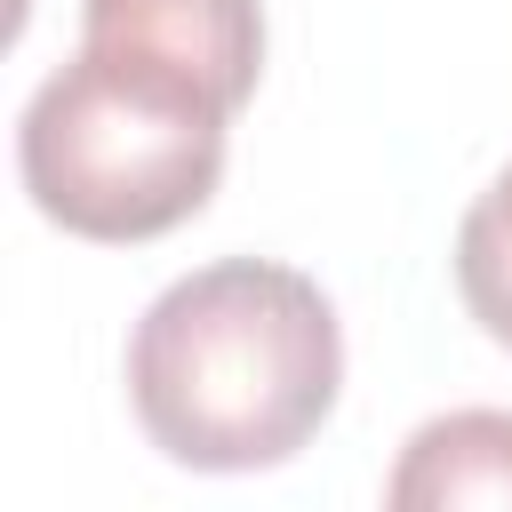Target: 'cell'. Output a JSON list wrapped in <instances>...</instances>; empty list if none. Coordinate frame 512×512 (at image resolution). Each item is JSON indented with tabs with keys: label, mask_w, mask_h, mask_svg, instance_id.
<instances>
[{
	"label": "cell",
	"mask_w": 512,
	"mask_h": 512,
	"mask_svg": "<svg viewBox=\"0 0 512 512\" xmlns=\"http://www.w3.org/2000/svg\"><path fill=\"white\" fill-rule=\"evenodd\" d=\"M456 288H464L472 320L512 352V160L456 224Z\"/></svg>",
	"instance_id": "cell-5"
},
{
	"label": "cell",
	"mask_w": 512,
	"mask_h": 512,
	"mask_svg": "<svg viewBox=\"0 0 512 512\" xmlns=\"http://www.w3.org/2000/svg\"><path fill=\"white\" fill-rule=\"evenodd\" d=\"M80 40H120L144 56H168L224 88L232 104L256 96L264 72V16L256 0H80Z\"/></svg>",
	"instance_id": "cell-3"
},
{
	"label": "cell",
	"mask_w": 512,
	"mask_h": 512,
	"mask_svg": "<svg viewBox=\"0 0 512 512\" xmlns=\"http://www.w3.org/2000/svg\"><path fill=\"white\" fill-rule=\"evenodd\" d=\"M232 112L224 88L168 56L80 40V56L32 88L16 168L48 224L80 240H160L208 208Z\"/></svg>",
	"instance_id": "cell-2"
},
{
	"label": "cell",
	"mask_w": 512,
	"mask_h": 512,
	"mask_svg": "<svg viewBox=\"0 0 512 512\" xmlns=\"http://www.w3.org/2000/svg\"><path fill=\"white\" fill-rule=\"evenodd\" d=\"M344 328L320 280L224 256L160 288L128 336V400L160 456L192 472L288 464L336 408Z\"/></svg>",
	"instance_id": "cell-1"
},
{
	"label": "cell",
	"mask_w": 512,
	"mask_h": 512,
	"mask_svg": "<svg viewBox=\"0 0 512 512\" xmlns=\"http://www.w3.org/2000/svg\"><path fill=\"white\" fill-rule=\"evenodd\" d=\"M384 504L392 512H464V504L512 512V416L456 408V416L416 424V440L400 448L384 480Z\"/></svg>",
	"instance_id": "cell-4"
},
{
	"label": "cell",
	"mask_w": 512,
	"mask_h": 512,
	"mask_svg": "<svg viewBox=\"0 0 512 512\" xmlns=\"http://www.w3.org/2000/svg\"><path fill=\"white\" fill-rule=\"evenodd\" d=\"M16 16H24V0H16Z\"/></svg>",
	"instance_id": "cell-6"
}]
</instances>
